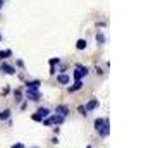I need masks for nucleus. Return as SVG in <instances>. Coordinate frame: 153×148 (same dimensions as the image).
<instances>
[{
  "mask_svg": "<svg viewBox=\"0 0 153 148\" xmlns=\"http://www.w3.org/2000/svg\"><path fill=\"white\" fill-rule=\"evenodd\" d=\"M88 72H90V71H88V67H86V65L77 64L76 69H74V79H76V81H81L84 76H88Z\"/></svg>",
  "mask_w": 153,
  "mask_h": 148,
  "instance_id": "1",
  "label": "nucleus"
},
{
  "mask_svg": "<svg viewBox=\"0 0 153 148\" xmlns=\"http://www.w3.org/2000/svg\"><path fill=\"white\" fill-rule=\"evenodd\" d=\"M26 98L31 102H38L42 98V93H40V90H26Z\"/></svg>",
  "mask_w": 153,
  "mask_h": 148,
  "instance_id": "2",
  "label": "nucleus"
},
{
  "mask_svg": "<svg viewBox=\"0 0 153 148\" xmlns=\"http://www.w3.org/2000/svg\"><path fill=\"white\" fill-rule=\"evenodd\" d=\"M108 133H110V124H108V119H105L103 126L98 129V134H100L102 138H107V136H108Z\"/></svg>",
  "mask_w": 153,
  "mask_h": 148,
  "instance_id": "3",
  "label": "nucleus"
},
{
  "mask_svg": "<svg viewBox=\"0 0 153 148\" xmlns=\"http://www.w3.org/2000/svg\"><path fill=\"white\" fill-rule=\"evenodd\" d=\"M0 71L4 72V74H16V67H12V65H9V64H5V62H2L0 64Z\"/></svg>",
  "mask_w": 153,
  "mask_h": 148,
  "instance_id": "4",
  "label": "nucleus"
},
{
  "mask_svg": "<svg viewBox=\"0 0 153 148\" xmlns=\"http://www.w3.org/2000/svg\"><path fill=\"white\" fill-rule=\"evenodd\" d=\"M36 115L42 117V120H43V119H47V117H50L52 112H50V109H47V107H40V109L36 110Z\"/></svg>",
  "mask_w": 153,
  "mask_h": 148,
  "instance_id": "5",
  "label": "nucleus"
},
{
  "mask_svg": "<svg viewBox=\"0 0 153 148\" xmlns=\"http://www.w3.org/2000/svg\"><path fill=\"white\" fill-rule=\"evenodd\" d=\"M69 107L67 105H57L55 107V114H59V115H64V117H67L69 115Z\"/></svg>",
  "mask_w": 153,
  "mask_h": 148,
  "instance_id": "6",
  "label": "nucleus"
},
{
  "mask_svg": "<svg viewBox=\"0 0 153 148\" xmlns=\"http://www.w3.org/2000/svg\"><path fill=\"white\" fill-rule=\"evenodd\" d=\"M97 107H98V98H91L90 102L84 105V110H86V112H91V110H95Z\"/></svg>",
  "mask_w": 153,
  "mask_h": 148,
  "instance_id": "7",
  "label": "nucleus"
},
{
  "mask_svg": "<svg viewBox=\"0 0 153 148\" xmlns=\"http://www.w3.org/2000/svg\"><path fill=\"white\" fill-rule=\"evenodd\" d=\"M40 85H42V81H40V79L28 81V83H26V90H40Z\"/></svg>",
  "mask_w": 153,
  "mask_h": 148,
  "instance_id": "8",
  "label": "nucleus"
},
{
  "mask_svg": "<svg viewBox=\"0 0 153 148\" xmlns=\"http://www.w3.org/2000/svg\"><path fill=\"white\" fill-rule=\"evenodd\" d=\"M50 119H52V124L53 126H60L64 120H65V117L64 115H59V114H53V115H50Z\"/></svg>",
  "mask_w": 153,
  "mask_h": 148,
  "instance_id": "9",
  "label": "nucleus"
},
{
  "mask_svg": "<svg viewBox=\"0 0 153 148\" xmlns=\"http://www.w3.org/2000/svg\"><path fill=\"white\" fill-rule=\"evenodd\" d=\"M57 81H59L60 85H69V83H71V78L67 76V74H59V76H57Z\"/></svg>",
  "mask_w": 153,
  "mask_h": 148,
  "instance_id": "10",
  "label": "nucleus"
},
{
  "mask_svg": "<svg viewBox=\"0 0 153 148\" xmlns=\"http://www.w3.org/2000/svg\"><path fill=\"white\" fill-rule=\"evenodd\" d=\"M86 47H88V42H86L84 38H79V40L76 42V48L77 50H84Z\"/></svg>",
  "mask_w": 153,
  "mask_h": 148,
  "instance_id": "11",
  "label": "nucleus"
},
{
  "mask_svg": "<svg viewBox=\"0 0 153 148\" xmlns=\"http://www.w3.org/2000/svg\"><path fill=\"white\" fill-rule=\"evenodd\" d=\"M81 88H83V81H76L72 86H69V93H74L77 90H81Z\"/></svg>",
  "mask_w": 153,
  "mask_h": 148,
  "instance_id": "12",
  "label": "nucleus"
},
{
  "mask_svg": "<svg viewBox=\"0 0 153 148\" xmlns=\"http://www.w3.org/2000/svg\"><path fill=\"white\" fill-rule=\"evenodd\" d=\"M9 117H10V110H9V109H5V110L0 112V120H9Z\"/></svg>",
  "mask_w": 153,
  "mask_h": 148,
  "instance_id": "13",
  "label": "nucleus"
},
{
  "mask_svg": "<svg viewBox=\"0 0 153 148\" xmlns=\"http://www.w3.org/2000/svg\"><path fill=\"white\" fill-rule=\"evenodd\" d=\"M12 55V52L10 50H0V60H4V59H7V57Z\"/></svg>",
  "mask_w": 153,
  "mask_h": 148,
  "instance_id": "14",
  "label": "nucleus"
},
{
  "mask_svg": "<svg viewBox=\"0 0 153 148\" xmlns=\"http://www.w3.org/2000/svg\"><path fill=\"white\" fill-rule=\"evenodd\" d=\"M103 122H105V119H103V117H98V119H95V129L98 131L100 127L103 126Z\"/></svg>",
  "mask_w": 153,
  "mask_h": 148,
  "instance_id": "15",
  "label": "nucleus"
},
{
  "mask_svg": "<svg viewBox=\"0 0 153 148\" xmlns=\"http://www.w3.org/2000/svg\"><path fill=\"white\" fill-rule=\"evenodd\" d=\"M14 100L17 102V103L22 100V90H16V91H14Z\"/></svg>",
  "mask_w": 153,
  "mask_h": 148,
  "instance_id": "16",
  "label": "nucleus"
},
{
  "mask_svg": "<svg viewBox=\"0 0 153 148\" xmlns=\"http://www.w3.org/2000/svg\"><path fill=\"white\" fill-rule=\"evenodd\" d=\"M97 43L98 45H103L105 43V36H103V33H100V31L97 33Z\"/></svg>",
  "mask_w": 153,
  "mask_h": 148,
  "instance_id": "17",
  "label": "nucleus"
},
{
  "mask_svg": "<svg viewBox=\"0 0 153 148\" xmlns=\"http://www.w3.org/2000/svg\"><path fill=\"white\" fill-rule=\"evenodd\" d=\"M42 124H43V126H53V124H52V119H50V117L43 119V120H42Z\"/></svg>",
  "mask_w": 153,
  "mask_h": 148,
  "instance_id": "18",
  "label": "nucleus"
},
{
  "mask_svg": "<svg viewBox=\"0 0 153 148\" xmlns=\"http://www.w3.org/2000/svg\"><path fill=\"white\" fill-rule=\"evenodd\" d=\"M77 110H79V114H83V115H88V112L84 110V105H79L77 107Z\"/></svg>",
  "mask_w": 153,
  "mask_h": 148,
  "instance_id": "19",
  "label": "nucleus"
},
{
  "mask_svg": "<svg viewBox=\"0 0 153 148\" xmlns=\"http://www.w3.org/2000/svg\"><path fill=\"white\" fill-rule=\"evenodd\" d=\"M10 148H26V147H24L22 143H14V145H12Z\"/></svg>",
  "mask_w": 153,
  "mask_h": 148,
  "instance_id": "20",
  "label": "nucleus"
},
{
  "mask_svg": "<svg viewBox=\"0 0 153 148\" xmlns=\"http://www.w3.org/2000/svg\"><path fill=\"white\" fill-rule=\"evenodd\" d=\"M31 119H33V120H36V122H42V117H38L36 114H33V115H31Z\"/></svg>",
  "mask_w": 153,
  "mask_h": 148,
  "instance_id": "21",
  "label": "nucleus"
},
{
  "mask_svg": "<svg viewBox=\"0 0 153 148\" xmlns=\"http://www.w3.org/2000/svg\"><path fill=\"white\" fill-rule=\"evenodd\" d=\"M59 62H60L59 59H52V60H50V65H55V64H59Z\"/></svg>",
  "mask_w": 153,
  "mask_h": 148,
  "instance_id": "22",
  "label": "nucleus"
},
{
  "mask_svg": "<svg viewBox=\"0 0 153 148\" xmlns=\"http://www.w3.org/2000/svg\"><path fill=\"white\" fill-rule=\"evenodd\" d=\"M52 143H53V145H57V143H59V138H57V136H53V138H52Z\"/></svg>",
  "mask_w": 153,
  "mask_h": 148,
  "instance_id": "23",
  "label": "nucleus"
},
{
  "mask_svg": "<svg viewBox=\"0 0 153 148\" xmlns=\"http://www.w3.org/2000/svg\"><path fill=\"white\" fill-rule=\"evenodd\" d=\"M50 74H55V65H50Z\"/></svg>",
  "mask_w": 153,
  "mask_h": 148,
  "instance_id": "24",
  "label": "nucleus"
},
{
  "mask_svg": "<svg viewBox=\"0 0 153 148\" xmlns=\"http://www.w3.org/2000/svg\"><path fill=\"white\" fill-rule=\"evenodd\" d=\"M4 7V0H0V9Z\"/></svg>",
  "mask_w": 153,
  "mask_h": 148,
  "instance_id": "25",
  "label": "nucleus"
},
{
  "mask_svg": "<svg viewBox=\"0 0 153 148\" xmlns=\"http://www.w3.org/2000/svg\"><path fill=\"white\" fill-rule=\"evenodd\" d=\"M86 148H91V145H88V147H86Z\"/></svg>",
  "mask_w": 153,
  "mask_h": 148,
  "instance_id": "26",
  "label": "nucleus"
},
{
  "mask_svg": "<svg viewBox=\"0 0 153 148\" xmlns=\"http://www.w3.org/2000/svg\"><path fill=\"white\" fill-rule=\"evenodd\" d=\"M0 40H2V35H0Z\"/></svg>",
  "mask_w": 153,
  "mask_h": 148,
  "instance_id": "27",
  "label": "nucleus"
}]
</instances>
